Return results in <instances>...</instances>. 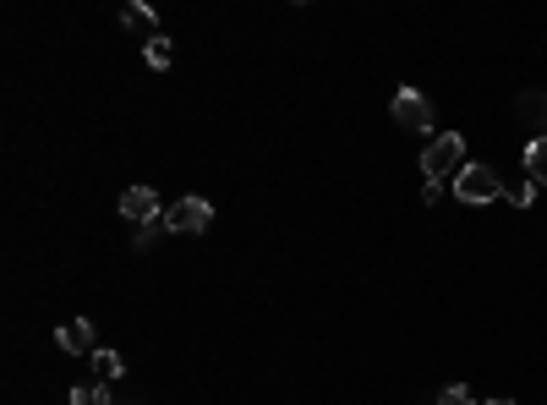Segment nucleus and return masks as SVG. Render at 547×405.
Returning <instances> with one entry per match:
<instances>
[{"instance_id":"12","label":"nucleus","mask_w":547,"mask_h":405,"mask_svg":"<svg viewBox=\"0 0 547 405\" xmlns=\"http://www.w3.org/2000/svg\"><path fill=\"white\" fill-rule=\"evenodd\" d=\"M438 405H471V389H465V384H449L444 395H438Z\"/></svg>"},{"instance_id":"8","label":"nucleus","mask_w":547,"mask_h":405,"mask_svg":"<svg viewBox=\"0 0 547 405\" xmlns=\"http://www.w3.org/2000/svg\"><path fill=\"white\" fill-rule=\"evenodd\" d=\"M93 367H99V378H110V384L126 373V362H121L115 351H93Z\"/></svg>"},{"instance_id":"5","label":"nucleus","mask_w":547,"mask_h":405,"mask_svg":"<svg viewBox=\"0 0 547 405\" xmlns=\"http://www.w3.org/2000/svg\"><path fill=\"white\" fill-rule=\"evenodd\" d=\"M121 219H143V225H154L159 219V192L154 187H126L121 192Z\"/></svg>"},{"instance_id":"14","label":"nucleus","mask_w":547,"mask_h":405,"mask_svg":"<svg viewBox=\"0 0 547 405\" xmlns=\"http://www.w3.org/2000/svg\"><path fill=\"white\" fill-rule=\"evenodd\" d=\"M487 405H515V400H487Z\"/></svg>"},{"instance_id":"3","label":"nucleus","mask_w":547,"mask_h":405,"mask_svg":"<svg viewBox=\"0 0 547 405\" xmlns=\"http://www.w3.org/2000/svg\"><path fill=\"white\" fill-rule=\"evenodd\" d=\"M208 219H214L208 198H181V203L165 214V225L176 230V236H203V230H208Z\"/></svg>"},{"instance_id":"9","label":"nucleus","mask_w":547,"mask_h":405,"mask_svg":"<svg viewBox=\"0 0 547 405\" xmlns=\"http://www.w3.org/2000/svg\"><path fill=\"white\" fill-rule=\"evenodd\" d=\"M143 55H148V66H170V39H165V33H154Z\"/></svg>"},{"instance_id":"6","label":"nucleus","mask_w":547,"mask_h":405,"mask_svg":"<svg viewBox=\"0 0 547 405\" xmlns=\"http://www.w3.org/2000/svg\"><path fill=\"white\" fill-rule=\"evenodd\" d=\"M55 340H61V351H72V356H93V351H99V340H93V323H83V318L61 323V329H55Z\"/></svg>"},{"instance_id":"2","label":"nucleus","mask_w":547,"mask_h":405,"mask_svg":"<svg viewBox=\"0 0 547 405\" xmlns=\"http://www.w3.org/2000/svg\"><path fill=\"white\" fill-rule=\"evenodd\" d=\"M455 198H460V203H476V208H482V203H498V198H504V181H498L487 165H465L460 176H455Z\"/></svg>"},{"instance_id":"13","label":"nucleus","mask_w":547,"mask_h":405,"mask_svg":"<svg viewBox=\"0 0 547 405\" xmlns=\"http://www.w3.org/2000/svg\"><path fill=\"white\" fill-rule=\"evenodd\" d=\"M509 198H515V208H526L531 198H537V181H520V187H515V192H509Z\"/></svg>"},{"instance_id":"4","label":"nucleus","mask_w":547,"mask_h":405,"mask_svg":"<svg viewBox=\"0 0 547 405\" xmlns=\"http://www.w3.org/2000/svg\"><path fill=\"white\" fill-rule=\"evenodd\" d=\"M389 110H394V121H400L405 132H427V126H433V104L416 94V88H400Z\"/></svg>"},{"instance_id":"11","label":"nucleus","mask_w":547,"mask_h":405,"mask_svg":"<svg viewBox=\"0 0 547 405\" xmlns=\"http://www.w3.org/2000/svg\"><path fill=\"white\" fill-rule=\"evenodd\" d=\"M121 22H132V28H154V11L148 6H121Z\"/></svg>"},{"instance_id":"1","label":"nucleus","mask_w":547,"mask_h":405,"mask_svg":"<svg viewBox=\"0 0 547 405\" xmlns=\"http://www.w3.org/2000/svg\"><path fill=\"white\" fill-rule=\"evenodd\" d=\"M422 170H427V181L460 176L465 170V137L460 132H438L433 143H427V154H422Z\"/></svg>"},{"instance_id":"10","label":"nucleus","mask_w":547,"mask_h":405,"mask_svg":"<svg viewBox=\"0 0 547 405\" xmlns=\"http://www.w3.org/2000/svg\"><path fill=\"white\" fill-rule=\"evenodd\" d=\"M72 405H115V400L104 395L99 384H88V389H72Z\"/></svg>"},{"instance_id":"7","label":"nucleus","mask_w":547,"mask_h":405,"mask_svg":"<svg viewBox=\"0 0 547 405\" xmlns=\"http://www.w3.org/2000/svg\"><path fill=\"white\" fill-rule=\"evenodd\" d=\"M526 176L537 181V187H547V132L526 143Z\"/></svg>"}]
</instances>
